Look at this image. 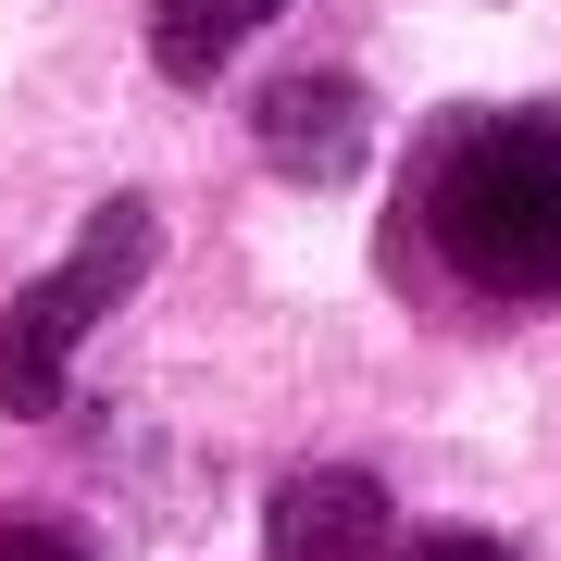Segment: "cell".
<instances>
[{"label": "cell", "mask_w": 561, "mask_h": 561, "mask_svg": "<svg viewBox=\"0 0 561 561\" xmlns=\"http://www.w3.org/2000/svg\"><path fill=\"white\" fill-rule=\"evenodd\" d=\"M138 275H150V213H138V201H101L88 238H76V262L38 275L13 312H0V412L38 424V412L62 400V375H76V337H88Z\"/></svg>", "instance_id": "7a4b0ae2"}, {"label": "cell", "mask_w": 561, "mask_h": 561, "mask_svg": "<svg viewBox=\"0 0 561 561\" xmlns=\"http://www.w3.org/2000/svg\"><path fill=\"white\" fill-rule=\"evenodd\" d=\"M400 561H524L512 537H486V524H437V537H412Z\"/></svg>", "instance_id": "8992f818"}, {"label": "cell", "mask_w": 561, "mask_h": 561, "mask_svg": "<svg viewBox=\"0 0 561 561\" xmlns=\"http://www.w3.org/2000/svg\"><path fill=\"white\" fill-rule=\"evenodd\" d=\"M262 549H275V561H375L387 549V486L362 474V461H312V474L275 486Z\"/></svg>", "instance_id": "3957f363"}, {"label": "cell", "mask_w": 561, "mask_h": 561, "mask_svg": "<svg viewBox=\"0 0 561 561\" xmlns=\"http://www.w3.org/2000/svg\"><path fill=\"white\" fill-rule=\"evenodd\" d=\"M437 250L486 300H561V125L549 113H500V125H461L437 150Z\"/></svg>", "instance_id": "6da1fadb"}, {"label": "cell", "mask_w": 561, "mask_h": 561, "mask_svg": "<svg viewBox=\"0 0 561 561\" xmlns=\"http://www.w3.org/2000/svg\"><path fill=\"white\" fill-rule=\"evenodd\" d=\"M0 561H88L62 524H0Z\"/></svg>", "instance_id": "52a82bcc"}, {"label": "cell", "mask_w": 561, "mask_h": 561, "mask_svg": "<svg viewBox=\"0 0 561 561\" xmlns=\"http://www.w3.org/2000/svg\"><path fill=\"white\" fill-rule=\"evenodd\" d=\"M262 25H275V0H150V62L175 88H213L238 62V38H262Z\"/></svg>", "instance_id": "5b68a950"}, {"label": "cell", "mask_w": 561, "mask_h": 561, "mask_svg": "<svg viewBox=\"0 0 561 561\" xmlns=\"http://www.w3.org/2000/svg\"><path fill=\"white\" fill-rule=\"evenodd\" d=\"M362 125H375V113H362L350 76H287V88H262V150H275L287 175H312V187L362 162Z\"/></svg>", "instance_id": "277c9868"}]
</instances>
